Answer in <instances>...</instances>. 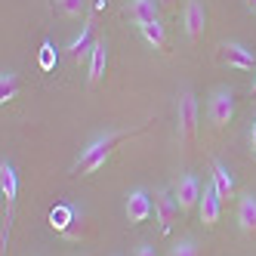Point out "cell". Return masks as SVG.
Instances as JSON below:
<instances>
[{
  "label": "cell",
  "instance_id": "1",
  "mask_svg": "<svg viewBox=\"0 0 256 256\" xmlns=\"http://www.w3.org/2000/svg\"><path fill=\"white\" fill-rule=\"evenodd\" d=\"M145 130V124H139V126H133V130H105V133H99L93 142L86 145V148L80 152V158L74 160V173L78 176H90V173H96V170H102L105 164H108V158H112L120 145L126 142V139H133V136H139Z\"/></svg>",
  "mask_w": 256,
  "mask_h": 256
},
{
  "label": "cell",
  "instance_id": "2",
  "mask_svg": "<svg viewBox=\"0 0 256 256\" xmlns=\"http://www.w3.org/2000/svg\"><path fill=\"white\" fill-rule=\"evenodd\" d=\"M198 99L192 90H182L179 99H176V139L186 152L194 148L198 142Z\"/></svg>",
  "mask_w": 256,
  "mask_h": 256
},
{
  "label": "cell",
  "instance_id": "3",
  "mask_svg": "<svg viewBox=\"0 0 256 256\" xmlns=\"http://www.w3.org/2000/svg\"><path fill=\"white\" fill-rule=\"evenodd\" d=\"M207 118H210V124L216 126V130L226 126V124H232V118H234V93L232 90H216V93L210 96Z\"/></svg>",
  "mask_w": 256,
  "mask_h": 256
},
{
  "label": "cell",
  "instance_id": "4",
  "mask_svg": "<svg viewBox=\"0 0 256 256\" xmlns=\"http://www.w3.org/2000/svg\"><path fill=\"white\" fill-rule=\"evenodd\" d=\"M126 219H130V226H142V222H148L152 213H154V200L152 194L145 192V188H136L126 194Z\"/></svg>",
  "mask_w": 256,
  "mask_h": 256
},
{
  "label": "cell",
  "instance_id": "5",
  "mask_svg": "<svg viewBox=\"0 0 256 256\" xmlns=\"http://www.w3.org/2000/svg\"><path fill=\"white\" fill-rule=\"evenodd\" d=\"M179 213H182V207H179L176 194L154 192V216H158V222H160V232H164V234H167V232L179 222Z\"/></svg>",
  "mask_w": 256,
  "mask_h": 256
},
{
  "label": "cell",
  "instance_id": "6",
  "mask_svg": "<svg viewBox=\"0 0 256 256\" xmlns=\"http://www.w3.org/2000/svg\"><path fill=\"white\" fill-rule=\"evenodd\" d=\"M173 194H176V200H179L182 213H188V210H194V207L200 204V194H204V192H200L198 176H194V173H186V176H179V179H176Z\"/></svg>",
  "mask_w": 256,
  "mask_h": 256
},
{
  "label": "cell",
  "instance_id": "7",
  "mask_svg": "<svg viewBox=\"0 0 256 256\" xmlns=\"http://www.w3.org/2000/svg\"><path fill=\"white\" fill-rule=\"evenodd\" d=\"M182 28H186L188 40H200V34L207 28V10L200 0H188L186 10H182Z\"/></svg>",
  "mask_w": 256,
  "mask_h": 256
},
{
  "label": "cell",
  "instance_id": "8",
  "mask_svg": "<svg viewBox=\"0 0 256 256\" xmlns=\"http://www.w3.org/2000/svg\"><path fill=\"white\" fill-rule=\"evenodd\" d=\"M219 213H222V200H219L213 186H204V194H200V204H198V216L207 228H213L219 222Z\"/></svg>",
  "mask_w": 256,
  "mask_h": 256
},
{
  "label": "cell",
  "instance_id": "9",
  "mask_svg": "<svg viewBox=\"0 0 256 256\" xmlns=\"http://www.w3.org/2000/svg\"><path fill=\"white\" fill-rule=\"evenodd\" d=\"M158 10H160V0H130L126 4V19L136 28H142L158 19Z\"/></svg>",
  "mask_w": 256,
  "mask_h": 256
},
{
  "label": "cell",
  "instance_id": "10",
  "mask_svg": "<svg viewBox=\"0 0 256 256\" xmlns=\"http://www.w3.org/2000/svg\"><path fill=\"white\" fill-rule=\"evenodd\" d=\"M219 50H222L219 56H222V62H226L228 68H241V71H250V68H253V52H250L244 44L228 40V44H222Z\"/></svg>",
  "mask_w": 256,
  "mask_h": 256
},
{
  "label": "cell",
  "instance_id": "11",
  "mask_svg": "<svg viewBox=\"0 0 256 256\" xmlns=\"http://www.w3.org/2000/svg\"><path fill=\"white\" fill-rule=\"evenodd\" d=\"M93 46H96V40H93V19H86L84 28H80V34L68 44V56L74 59V62H84L90 52H93Z\"/></svg>",
  "mask_w": 256,
  "mask_h": 256
},
{
  "label": "cell",
  "instance_id": "12",
  "mask_svg": "<svg viewBox=\"0 0 256 256\" xmlns=\"http://www.w3.org/2000/svg\"><path fill=\"white\" fill-rule=\"evenodd\" d=\"M210 186L216 188V194H219L222 204H228V200L234 198V179H232V173H228V167L222 160H213V182Z\"/></svg>",
  "mask_w": 256,
  "mask_h": 256
},
{
  "label": "cell",
  "instance_id": "13",
  "mask_svg": "<svg viewBox=\"0 0 256 256\" xmlns=\"http://www.w3.org/2000/svg\"><path fill=\"white\" fill-rule=\"evenodd\" d=\"M105 68H108V44L105 40H96L93 52H90V74H86V84L90 86H96L105 74Z\"/></svg>",
  "mask_w": 256,
  "mask_h": 256
},
{
  "label": "cell",
  "instance_id": "14",
  "mask_svg": "<svg viewBox=\"0 0 256 256\" xmlns=\"http://www.w3.org/2000/svg\"><path fill=\"white\" fill-rule=\"evenodd\" d=\"M238 226L244 234H256V194H244L238 204Z\"/></svg>",
  "mask_w": 256,
  "mask_h": 256
},
{
  "label": "cell",
  "instance_id": "15",
  "mask_svg": "<svg viewBox=\"0 0 256 256\" xmlns=\"http://www.w3.org/2000/svg\"><path fill=\"white\" fill-rule=\"evenodd\" d=\"M139 31H142V38H145V44H148V46H154V50H160V52H170L167 28L160 25V19H154V22H148V25H142Z\"/></svg>",
  "mask_w": 256,
  "mask_h": 256
},
{
  "label": "cell",
  "instance_id": "16",
  "mask_svg": "<svg viewBox=\"0 0 256 256\" xmlns=\"http://www.w3.org/2000/svg\"><path fill=\"white\" fill-rule=\"evenodd\" d=\"M19 96V74L16 71H4V78H0V102H12Z\"/></svg>",
  "mask_w": 256,
  "mask_h": 256
},
{
  "label": "cell",
  "instance_id": "17",
  "mask_svg": "<svg viewBox=\"0 0 256 256\" xmlns=\"http://www.w3.org/2000/svg\"><path fill=\"white\" fill-rule=\"evenodd\" d=\"M71 219H74V210H71V207H56V210L50 213V226L56 228V232H62V234H68Z\"/></svg>",
  "mask_w": 256,
  "mask_h": 256
},
{
  "label": "cell",
  "instance_id": "18",
  "mask_svg": "<svg viewBox=\"0 0 256 256\" xmlns=\"http://www.w3.org/2000/svg\"><path fill=\"white\" fill-rule=\"evenodd\" d=\"M56 6L65 19H80L86 12V0H56Z\"/></svg>",
  "mask_w": 256,
  "mask_h": 256
},
{
  "label": "cell",
  "instance_id": "19",
  "mask_svg": "<svg viewBox=\"0 0 256 256\" xmlns=\"http://www.w3.org/2000/svg\"><path fill=\"white\" fill-rule=\"evenodd\" d=\"M170 256H198V244H194V241H179V244L170 250Z\"/></svg>",
  "mask_w": 256,
  "mask_h": 256
},
{
  "label": "cell",
  "instance_id": "20",
  "mask_svg": "<svg viewBox=\"0 0 256 256\" xmlns=\"http://www.w3.org/2000/svg\"><path fill=\"white\" fill-rule=\"evenodd\" d=\"M52 65H56V59H52V44H44V52H40V68L50 71Z\"/></svg>",
  "mask_w": 256,
  "mask_h": 256
},
{
  "label": "cell",
  "instance_id": "21",
  "mask_svg": "<svg viewBox=\"0 0 256 256\" xmlns=\"http://www.w3.org/2000/svg\"><path fill=\"white\" fill-rule=\"evenodd\" d=\"M136 256H158V250H154L152 244H139V250H136Z\"/></svg>",
  "mask_w": 256,
  "mask_h": 256
},
{
  "label": "cell",
  "instance_id": "22",
  "mask_svg": "<svg viewBox=\"0 0 256 256\" xmlns=\"http://www.w3.org/2000/svg\"><path fill=\"white\" fill-rule=\"evenodd\" d=\"M250 148L256 152V120H253V126H250Z\"/></svg>",
  "mask_w": 256,
  "mask_h": 256
},
{
  "label": "cell",
  "instance_id": "23",
  "mask_svg": "<svg viewBox=\"0 0 256 256\" xmlns=\"http://www.w3.org/2000/svg\"><path fill=\"white\" fill-rule=\"evenodd\" d=\"M247 6H250V10H253V12H256V0H247Z\"/></svg>",
  "mask_w": 256,
  "mask_h": 256
},
{
  "label": "cell",
  "instance_id": "24",
  "mask_svg": "<svg viewBox=\"0 0 256 256\" xmlns=\"http://www.w3.org/2000/svg\"><path fill=\"white\" fill-rule=\"evenodd\" d=\"M160 4H164V6H173V4H176V0H160Z\"/></svg>",
  "mask_w": 256,
  "mask_h": 256
},
{
  "label": "cell",
  "instance_id": "25",
  "mask_svg": "<svg viewBox=\"0 0 256 256\" xmlns=\"http://www.w3.org/2000/svg\"><path fill=\"white\" fill-rule=\"evenodd\" d=\"M253 96H256V74H253Z\"/></svg>",
  "mask_w": 256,
  "mask_h": 256
}]
</instances>
